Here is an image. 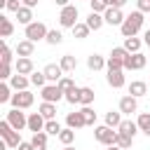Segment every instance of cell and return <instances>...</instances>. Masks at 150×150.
<instances>
[{"mask_svg": "<svg viewBox=\"0 0 150 150\" xmlns=\"http://www.w3.org/2000/svg\"><path fill=\"white\" fill-rule=\"evenodd\" d=\"M40 96H42V101H49V103H59L61 98H66V94H63V89L59 87V84H45L42 89H40Z\"/></svg>", "mask_w": 150, "mask_h": 150, "instance_id": "8992f818", "label": "cell"}, {"mask_svg": "<svg viewBox=\"0 0 150 150\" xmlns=\"http://www.w3.org/2000/svg\"><path fill=\"white\" fill-rule=\"evenodd\" d=\"M5 9H7V12H14V14H16V12L21 9V0H7V2H5Z\"/></svg>", "mask_w": 150, "mask_h": 150, "instance_id": "bcb514c9", "label": "cell"}, {"mask_svg": "<svg viewBox=\"0 0 150 150\" xmlns=\"http://www.w3.org/2000/svg\"><path fill=\"white\" fill-rule=\"evenodd\" d=\"M94 138H96L98 143H103V145H115L117 131H115L112 127H108V124H101V127L94 129Z\"/></svg>", "mask_w": 150, "mask_h": 150, "instance_id": "277c9868", "label": "cell"}, {"mask_svg": "<svg viewBox=\"0 0 150 150\" xmlns=\"http://www.w3.org/2000/svg\"><path fill=\"white\" fill-rule=\"evenodd\" d=\"M63 150H75V148L73 145H63Z\"/></svg>", "mask_w": 150, "mask_h": 150, "instance_id": "11a10c76", "label": "cell"}, {"mask_svg": "<svg viewBox=\"0 0 150 150\" xmlns=\"http://www.w3.org/2000/svg\"><path fill=\"white\" fill-rule=\"evenodd\" d=\"M38 2H40V0H21V5H26V7H30V9L38 7Z\"/></svg>", "mask_w": 150, "mask_h": 150, "instance_id": "f907efd6", "label": "cell"}, {"mask_svg": "<svg viewBox=\"0 0 150 150\" xmlns=\"http://www.w3.org/2000/svg\"><path fill=\"white\" fill-rule=\"evenodd\" d=\"M117 131L124 134V136H131V138H134L141 129H138V122H134V120H122V124L117 127Z\"/></svg>", "mask_w": 150, "mask_h": 150, "instance_id": "d6986e66", "label": "cell"}, {"mask_svg": "<svg viewBox=\"0 0 150 150\" xmlns=\"http://www.w3.org/2000/svg\"><path fill=\"white\" fill-rule=\"evenodd\" d=\"M47 33H49V28H47L42 21H33V23H28V26H26V30H23L26 40H33V42L45 40V38H47Z\"/></svg>", "mask_w": 150, "mask_h": 150, "instance_id": "3957f363", "label": "cell"}, {"mask_svg": "<svg viewBox=\"0 0 150 150\" xmlns=\"http://www.w3.org/2000/svg\"><path fill=\"white\" fill-rule=\"evenodd\" d=\"M30 84L42 89V87L47 84V75H45V70H33V73H30Z\"/></svg>", "mask_w": 150, "mask_h": 150, "instance_id": "4dcf8cb0", "label": "cell"}, {"mask_svg": "<svg viewBox=\"0 0 150 150\" xmlns=\"http://www.w3.org/2000/svg\"><path fill=\"white\" fill-rule=\"evenodd\" d=\"M16 150H35V148H33V143H30V141H21Z\"/></svg>", "mask_w": 150, "mask_h": 150, "instance_id": "681fc988", "label": "cell"}, {"mask_svg": "<svg viewBox=\"0 0 150 150\" xmlns=\"http://www.w3.org/2000/svg\"><path fill=\"white\" fill-rule=\"evenodd\" d=\"M143 42H145V45H148V47H150V28H148V30H145V35H143Z\"/></svg>", "mask_w": 150, "mask_h": 150, "instance_id": "f5cc1de1", "label": "cell"}, {"mask_svg": "<svg viewBox=\"0 0 150 150\" xmlns=\"http://www.w3.org/2000/svg\"><path fill=\"white\" fill-rule=\"evenodd\" d=\"M66 124L70 129H82V127H87V120H84L82 110H75V112H68L66 115Z\"/></svg>", "mask_w": 150, "mask_h": 150, "instance_id": "4fadbf2b", "label": "cell"}, {"mask_svg": "<svg viewBox=\"0 0 150 150\" xmlns=\"http://www.w3.org/2000/svg\"><path fill=\"white\" fill-rule=\"evenodd\" d=\"M131 143H134V138H131V136H124V134H120V131H117V141H115V145H120L122 150H129V148H131Z\"/></svg>", "mask_w": 150, "mask_h": 150, "instance_id": "74e56055", "label": "cell"}, {"mask_svg": "<svg viewBox=\"0 0 150 150\" xmlns=\"http://www.w3.org/2000/svg\"><path fill=\"white\" fill-rule=\"evenodd\" d=\"M45 75H47V82H59L61 77H63V68L59 66V63H47L45 66Z\"/></svg>", "mask_w": 150, "mask_h": 150, "instance_id": "e0dca14e", "label": "cell"}, {"mask_svg": "<svg viewBox=\"0 0 150 150\" xmlns=\"http://www.w3.org/2000/svg\"><path fill=\"white\" fill-rule=\"evenodd\" d=\"M14 33V23L12 19H7L5 14H0V38H9Z\"/></svg>", "mask_w": 150, "mask_h": 150, "instance_id": "484cf974", "label": "cell"}, {"mask_svg": "<svg viewBox=\"0 0 150 150\" xmlns=\"http://www.w3.org/2000/svg\"><path fill=\"white\" fill-rule=\"evenodd\" d=\"M5 120H7L16 131H21V129H26V127H28V115H26L21 108H12V110L7 112V117H5Z\"/></svg>", "mask_w": 150, "mask_h": 150, "instance_id": "52a82bcc", "label": "cell"}, {"mask_svg": "<svg viewBox=\"0 0 150 150\" xmlns=\"http://www.w3.org/2000/svg\"><path fill=\"white\" fill-rule=\"evenodd\" d=\"M56 84H59V87L63 89V94H66V91H70V89H75V82H73L70 77H66V75H63V77H61V80H59Z\"/></svg>", "mask_w": 150, "mask_h": 150, "instance_id": "ee69618b", "label": "cell"}, {"mask_svg": "<svg viewBox=\"0 0 150 150\" xmlns=\"http://www.w3.org/2000/svg\"><path fill=\"white\" fill-rule=\"evenodd\" d=\"M129 94H131V96H136V98H141V96H145V94H148V84H145L143 80H134V82L129 84Z\"/></svg>", "mask_w": 150, "mask_h": 150, "instance_id": "44dd1931", "label": "cell"}, {"mask_svg": "<svg viewBox=\"0 0 150 150\" xmlns=\"http://www.w3.org/2000/svg\"><path fill=\"white\" fill-rule=\"evenodd\" d=\"M45 131H47L49 136H59V134H61V124H59L56 120H47V124H45Z\"/></svg>", "mask_w": 150, "mask_h": 150, "instance_id": "8d00e7d4", "label": "cell"}, {"mask_svg": "<svg viewBox=\"0 0 150 150\" xmlns=\"http://www.w3.org/2000/svg\"><path fill=\"white\" fill-rule=\"evenodd\" d=\"M136 122H138V129H141V131L150 138V112H141Z\"/></svg>", "mask_w": 150, "mask_h": 150, "instance_id": "836d02e7", "label": "cell"}, {"mask_svg": "<svg viewBox=\"0 0 150 150\" xmlns=\"http://www.w3.org/2000/svg\"><path fill=\"white\" fill-rule=\"evenodd\" d=\"M136 9H141L143 14H150V0H136Z\"/></svg>", "mask_w": 150, "mask_h": 150, "instance_id": "7dc6e473", "label": "cell"}, {"mask_svg": "<svg viewBox=\"0 0 150 150\" xmlns=\"http://www.w3.org/2000/svg\"><path fill=\"white\" fill-rule=\"evenodd\" d=\"M77 7L75 5H68V7H61V14H59V23L61 28H73L77 23Z\"/></svg>", "mask_w": 150, "mask_h": 150, "instance_id": "5b68a950", "label": "cell"}, {"mask_svg": "<svg viewBox=\"0 0 150 150\" xmlns=\"http://www.w3.org/2000/svg\"><path fill=\"white\" fill-rule=\"evenodd\" d=\"M122 47H124L129 54H136V52H141L143 40H141V38H136V35H134V38H124V45H122Z\"/></svg>", "mask_w": 150, "mask_h": 150, "instance_id": "603a6c76", "label": "cell"}, {"mask_svg": "<svg viewBox=\"0 0 150 150\" xmlns=\"http://www.w3.org/2000/svg\"><path fill=\"white\" fill-rule=\"evenodd\" d=\"M56 2V7H68L70 5V0H54Z\"/></svg>", "mask_w": 150, "mask_h": 150, "instance_id": "816d5d0a", "label": "cell"}, {"mask_svg": "<svg viewBox=\"0 0 150 150\" xmlns=\"http://www.w3.org/2000/svg\"><path fill=\"white\" fill-rule=\"evenodd\" d=\"M59 66L63 68V73H73V70L77 68V59H75L73 54H63L61 61H59Z\"/></svg>", "mask_w": 150, "mask_h": 150, "instance_id": "cb8c5ba5", "label": "cell"}, {"mask_svg": "<svg viewBox=\"0 0 150 150\" xmlns=\"http://www.w3.org/2000/svg\"><path fill=\"white\" fill-rule=\"evenodd\" d=\"M0 136L7 143V148H19V143H21V131H16L7 120L0 122Z\"/></svg>", "mask_w": 150, "mask_h": 150, "instance_id": "7a4b0ae2", "label": "cell"}, {"mask_svg": "<svg viewBox=\"0 0 150 150\" xmlns=\"http://www.w3.org/2000/svg\"><path fill=\"white\" fill-rule=\"evenodd\" d=\"M28 84H30V77H28V75L14 73V75L9 77V87H12L14 91H23V89H28Z\"/></svg>", "mask_w": 150, "mask_h": 150, "instance_id": "7c38bea8", "label": "cell"}, {"mask_svg": "<svg viewBox=\"0 0 150 150\" xmlns=\"http://www.w3.org/2000/svg\"><path fill=\"white\" fill-rule=\"evenodd\" d=\"M45 124H47V120L42 117V112H30V115H28V129H30L33 134L45 131Z\"/></svg>", "mask_w": 150, "mask_h": 150, "instance_id": "5bb4252c", "label": "cell"}, {"mask_svg": "<svg viewBox=\"0 0 150 150\" xmlns=\"http://www.w3.org/2000/svg\"><path fill=\"white\" fill-rule=\"evenodd\" d=\"M45 42H49V45H61L63 42V35H61V30H49L47 33V38H45Z\"/></svg>", "mask_w": 150, "mask_h": 150, "instance_id": "d590c367", "label": "cell"}, {"mask_svg": "<svg viewBox=\"0 0 150 150\" xmlns=\"http://www.w3.org/2000/svg\"><path fill=\"white\" fill-rule=\"evenodd\" d=\"M38 112H42V117H45V120H54V117H56V103L42 101V103H40V108H38Z\"/></svg>", "mask_w": 150, "mask_h": 150, "instance_id": "d4e9b609", "label": "cell"}, {"mask_svg": "<svg viewBox=\"0 0 150 150\" xmlns=\"http://www.w3.org/2000/svg\"><path fill=\"white\" fill-rule=\"evenodd\" d=\"M145 63H148L145 54L136 52V54H129L124 59V70H141V68H145Z\"/></svg>", "mask_w": 150, "mask_h": 150, "instance_id": "9c48e42d", "label": "cell"}, {"mask_svg": "<svg viewBox=\"0 0 150 150\" xmlns=\"http://www.w3.org/2000/svg\"><path fill=\"white\" fill-rule=\"evenodd\" d=\"M105 124L112 127V129H117V127L122 124V110H110V112H105Z\"/></svg>", "mask_w": 150, "mask_h": 150, "instance_id": "f1b7e54d", "label": "cell"}, {"mask_svg": "<svg viewBox=\"0 0 150 150\" xmlns=\"http://www.w3.org/2000/svg\"><path fill=\"white\" fill-rule=\"evenodd\" d=\"M70 30H73V38H77V40H84V38H89V30H91V28H89L87 23H80V21H77V23L70 28Z\"/></svg>", "mask_w": 150, "mask_h": 150, "instance_id": "f546056e", "label": "cell"}, {"mask_svg": "<svg viewBox=\"0 0 150 150\" xmlns=\"http://www.w3.org/2000/svg\"><path fill=\"white\" fill-rule=\"evenodd\" d=\"M12 77V63H0V80H9Z\"/></svg>", "mask_w": 150, "mask_h": 150, "instance_id": "f6af8a7d", "label": "cell"}, {"mask_svg": "<svg viewBox=\"0 0 150 150\" xmlns=\"http://www.w3.org/2000/svg\"><path fill=\"white\" fill-rule=\"evenodd\" d=\"M143 21H145V14L141 12V9H136V12H131L127 19H124V23L120 26V30H122V38H134L141 28H143Z\"/></svg>", "mask_w": 150, "mask_h": 150, "instance_id": "6da1fadb", "label": "cell"}, {"mask_svg": "<svg viewBox=\"0 0 150 150\" xmlns=\"http://www.w3.org/2000/svg\"><path fill=\"white\" fill-rule=\"evenodd\" d=\"M16 19H19V23H23V26L33 23V9L26 7V5H21V9L16 12Z\"/></svg>", "mask_w": 150, "mask_h": 150, "instance_id": "83f0119b", "label": "cell"}, {"mask_svg": "<svg viewBox=\"0 0 150 150\" xmlns=\"http://www.w3.org/2000/svg\"><path fill=\"white\" fill-rule=\"evenodd\" d=\"M12 87H9V82H0V103H7V101H12Z\"/></svg>", "mask_w": 150, "mask_h": 150, "instance_id": "e575fe53", "label": "cell"}, {"mask_svg": "<svg viewBox=\"0 0 150 150\" xmlns=\"http://www.w3.org/2000/svg\"><path fill=\"white\" fill-rule=\"evenodd\" d=\"M105 150H122L120 145H105Z\"/></svg>", "mask_w": 150, "mask_h": 150, "instance_id": "db71d44e", "label": "cell"}, {"mask_svg": "<svg viewBox=\"0 0 150 150\" xmlns=\"http://www.w3.org/2000/svg\"><path fill=\"white\" fill-rule=\"evenodd\" d=\"M120 110H122V115H131V112H136V110H138V98L131 96V94L122 96V98H120Z\"/></svg>", "mask_w": 150, "mask_h": 150, "instance_id": "8fae6325", "label": "cell"}, {"mask_svg": "<svg viewBox=\"0 0 150 150\" xmlns=\"http://www.w3.org/2000/svg\"><path fill=\"white\" fill-rule=\"evenodd\" d=\"M105 2H108V7H120V9L127 5V0H105Z\"/></svg>", "mask_w": 150, "mask_h": 150, "instance_id": "c3c4849f", "label": "cell"}, {"mask_svg": "<svg viewBox=\"0 0 150 150\" xmlns=\"http://www.w3.org/2000/svg\"><path fill=\"white\" fill-rule=\"evenodd\" d=\"M47 131H38V134H33V138H30V143H33V148L35 150H47Z\"/></svg>", "mask_w": 150, "mask_h": 150, "instance_id": "4316f807", "label": "cell"}, {"mask_svg": "<svg viewBox=\"0 0 150 150\" xmlns=\"http://www.w3.org/2000/svg\"><path fill=\"white\" fill-rule=\"evenodd\" d=\"M105 68H108V70H124V61H122V59H115V56H108Z\"/></svg>", "mask_w": 150, "mask_h": 150, "instance_id": "f35d334b", "label": "cell"}, {"mask_svg": "<svg viewBox=\"0 0 150 150\" xmlns=\"http://www.w3.org/2000/svg\"><path fill=\"white\" fill-rule=\"evenodd\" d=\"M105 63H108V59H105V56H101V54H89V56H87V68H89L91 73L103 70V68H105Z\"/></svg>", "mask_w": 150, "mask_h": 150, "instance_id": "9a60e30c", "label": "cell"}, {"mask_svg": "<svg viewBox=\"0 0 150 150\" xmlns=\"http://www.w3.org/2000/svg\"><path fill=\"white\" fill-rule=\"evenodd\" d=\"M63 145H73V141H75V129H70V127H66V129H61V134L56 136Z\"/></svg>", "mask_w": 150, "mask_h": 150, "instance_id": "d6a6232c", "label": "cell"}, {"mask_svg": "<svg viewBox=\"0 0 150 150\" xmlns=\"http://www.w3.org/2000/svg\"><path fill=\"white\" fill-rule=\"evenodd\" d=\"M0 63H12V49L7 47V42H2V49H0Z\"/></svg>", "mask_w": 150, "mask_h": 150, "instance_id": "60d3db41", "label": "cell"}, {"mask_svg": "<svg viewBox=\"0 0 150 150\" xmlns=\"http://www.w3.org/2000/svg\"><path fill=\"white\" fill-rule=\"evenodd\" d=\"M105 80H108V84L112 89H122L124 87V70H108Z\"/></svg>", "mask_w": 150, "mask_h": 150, "instance_id": "ac0fdd59", "label": "cell"}, {"mask_svg": "<svg viewBox=\"0 0 150 150\" xmlns=\"http://www.w3.org/2000/svg\"><path fill=\"white\" fill-rule=\"evenodd\" d=\"M14 70L21 73V75H30V73L35 70V68H33V59H30V56H19L16 63H14Z\"/></svg>", "mask_w": 150, "mask_h": 150, "instance_id": "2e32d148", "label": "cell"}, {"mask_svg": "<svg viewBox=\"0 0 150 150\" xmlns=\"http://www.w3.org/2000/svg\"><path fill=\"white\" fill-rule=\"evenodd\" d=\"M66 101H68L70 105H75V103H80V87H75V89H70V91H66Z\"/></svg>", "mask_w": 150, "mask_h": 150, "instance_id": "b9f144b4", "label": "cell"}, {"mask_svg": "<svg viewBox=\"0 0 150 150\" xmlns=\"http://www.w3.org/2000/svg\"><path fill=\"white\" fill-rule=\"evenodd\" d=\"M33 101H35V96L28 91V89H23V91H16L14 96H12V108H21V110H26V108H30L33 105Z\"/></svg>", "mask_w": 150, "mask_h": 150, "instance_id": "ba28073f", "label": "cell"}, {"mask_svg": "<svg viewBox=\"0 0 150 150\" xmlns=\"http://www.w3.org/2000/svg\"><path fill=\"white\" fill-rule=\"evenodd\" d=\"M82 115H84V120H87V127H89V124H96V112H94L89 105H82Z\"/></svg>", "mask_w": 150, "mask_h": 150, "instance_id": "7bdbcfd3", "label": "cell"}, {"mask_svg": "<svg viewBox=\"0 0 150 150\" xmlns=\"http://www.w3.org/2000/svg\"><path fill=\"white\" fill-rule=\"evenodd\" d=\"M103 19H105V23H110V26H122L127 16L122 14L120 7H108V9L103 12Z\"/></svg>", "mask_w": 150, "mask_h": 150, "instance_id": "30bf717a", "label": "cell"}, {"mask_svg": "<svg viewBox=\"0 0 150 150\" xmlns=\"http://www.w3.org/2000/svg\"><path fill=\"white\" fill-rule=\"evenodd\" d=\"M33 49H35V42L33 40H21L16 45V56H33Z\"/></svg>", "mask_w": 150, "mask_h": 150, "instance_id": "ffe728a7", "label": "cell"}, {"mask_svg": "<svg viewBox=\"0 0 150 150\" xmlns=\"http://www.w3.org/2000/svg\"><path fill=\"white\" fill-rule=\"evenodd\" d=\"M87 2H89V0H87Z\"/></svg>", "mask_w": 150, "mask_h": 150, "instance_id": "9f6ffc18", "label": "cell"}, {"mask_svg": "<svg viewBox=\"0 0 150 150\" xmlns=\"http://www.w3.org/2000/svg\"><path fill=\"white\" fill-rule=\"evenodd\" d=\"M80 103L82 105H91L94 103V89L91 87H80Z\"/></svg>", "mask_w": 150, "mask_h": 150, "instance_id": "1f68e13d", "label": "cell"}, {"mask_svg": "<svg viewBox=\"0 0 150 150\" xmlns=\"http://www.w3.org/2000/svg\"><path fill=\"white\" fill-rule=\"evenodd\" d=\"M89 7H91V12L103 14V12L108 9V2H105V0H89Z\"/></svg>", "mask_w": 150, "mask_h": 150, "instance_id": "ab89813d", "label": "cell"}, {"mask_svg": "<svg viewBox=\"0 0 150 150\" xmlns=\"http://www.w3.org/2000/svg\"><path fill=\"white\" fill-rule=\"evenodd\" d=\"M91 30H98L103 23H105V19H103V14H98V12H89V16H87V21H84Z\"/></svg>", "mask_w": 150, "mask_h": 150, "instance_id": "7402d4cb", "label": "cell"}]
</instances>
